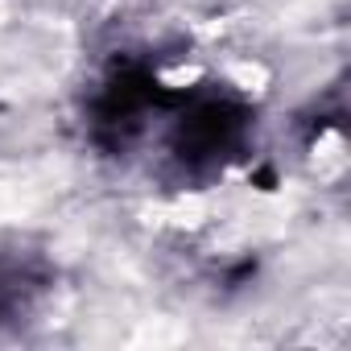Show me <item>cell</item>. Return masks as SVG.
Wrapping results in <instances>:
<instances>
[{
    "instance_id": "cell-2",
    "label": "cell",
    "mask_w": 351,
    "mask_h": 351,
    "mask_svg": "<svg viewBox=\"0 0 351 351\" xmlns=\"http://www.w3.org/2000/svg\"><path fill=\"white\" fill-rule=\"evenodd\" d=\"M50 285V269L34 252H0V322H21Z\"/></svg>"
},
{
    "instance_id": "cell-1",
    "label": "cell",
    "mask_w": 351,
    "mask_h": 351,
    "mask_svg": "<svg viewBox=\"0 0 351 351\" xmlns=\"http://www.w3.org/2000/svg\"><path fill=\"white\" fill-rule=\"evenodd\" d=\"M244 124H248V112L232 99H195L186 112H182V124H178V136H173V153H178L182 165L199 169V165H219L244 136Z\"/></svg>"
}]
</instances>
